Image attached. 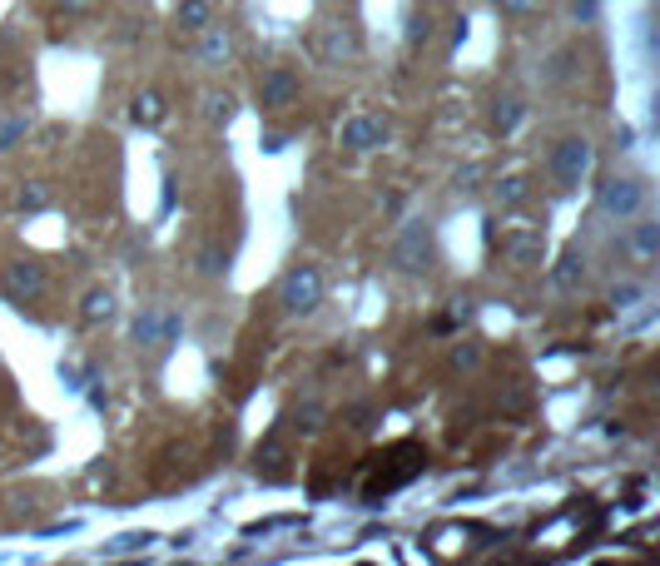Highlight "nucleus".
I'll use <instances>...</instances> for the list:
<instances>
[{
  "label": "nucleus",
  "instance_id": "obj_25",
  "mask_svg": "<svg viewBox=\"0 0 660 566\" xmlns=\"http://www.w3.org/2000/svg\"><path fill=\"white\" fill-rule=\"evenodd\" d=\"M492 5H497L502 15H531V10H536L541 0H492Z\"/></svg>",
  "mask_w": 660,
  "mask_h": 566
},
{
  "label": "nucleus",
  "instance_id": "obj_7",
  "mask_svg": "<svg viewBox=\"0 0 660 566\" xmlns=\"http://www.w3.org/2000/svg\"><path fill=\"white\" fill-rule=\"evenodd\" d=\"M388 135H393V130H388L378 115H353V120L343 125V144H348V149H358V154H363V149H383Z\"/></svg>",
  "mask_w": 660,
  "mask_h": 566
},
{
  "label": "nucleus",
  "instance_id": "obj_9",
  "mask_svg": "<svg viewBox=\"0 0 660 566\" xmlns=\"http://www.w3.org/2000/svg\"><path fill=\"white\" fill-rule=\"evenodd\" d=\"M502 254L512 264H541V229H512V234H502Z\"/></svg>",
  "mask_w": 660,
  "mask_h": 566
},
{
  "label": "nucleus",
  "instance_id": "obj_18",
  "mask_svg": "<svg viewBox=\"0 0 660 566\" xmlns=\"http://www.w3.org/2000/svg\"><path fill=\"white\" fill-rule=\"evenodd\" d=\"M134 120H139V125H159V120H164V100H159L154 90L134 95Z\"/></svg>",
  "mask_w": 660,
  "mask_h": 566
},
{
  "label": "nucleus",
  "instance_id": "obj_5",
  "mask_svg": "<svg viewBox=\"0 0 660 566\" xmlns=\"http://www.w3.org/2000/svg\"><path fill=\"white\" fill-rule=\"evenodd\" d=\"M393 264L402 274H417V269L432 264V239H427L422 224H407V229H402V239H397V249H393Z\"/></svg>",
  "mask_w": 660,
  "mask_h": 566
},
{
  "label": "nucleus",
  "instance_id": "obj_12",
  "mask_svg": "<svg viewBox=\"0 0 660 566\" xmlns=\"http://www.w3.org/2000/svg\"><path fill=\"white\" fill-rule=\"evenodd\" d=\"M80 318H85V323H110V318H115V293H110V288H90L85 303H80Z\"/></svg>",
  "mask_w": 660,
  "mask_h": 566
},
{
  "label": "nucleus",
  "instance_id": "obj_19",
  "mask_svg": "<svg viewBox=\"0 0 660 566\" xmlns=\"http://www.w3.org/2000/svg\"><path fill=\"white\" fill-rule=\"evenodd\" d=\"M15 204H20L25 214H40V209L50 204V184H45V179H30V184L20 189V199H15Z\"/></svg>",
  "mask_w": 660,
  "mask_h": 566
},
{
  "label": "nucleus",
  "instance_id": "obj_22",
  "mask_svg": "<svg viewBox=\"0 0 660 566\" xmlns=\"http://www.w3.org/2000/svg\"><path fill=\"white\" fill-rule=\"evenodd\" d=\"M641 298H646V288H641V283H616V288L606 293V303H611V308H636Z\"/></svg>",
  "mask_w": 660,
  "mask_h": 566
},
{
  "label": "nucleus",
  "instance_id": "obj_21",
  "mask_svg": "<svg viewBox=\"0 0 660 566\" xmlns=\"http://www.w3.org/2000/svg\"><path fill=\"white\" fill-rule=\"evenodd\" d=\"M204 115H209L214 125H229V120H234V95H229V90H224V95L214 90V95L204 100Z\"/></svg>",
  "mask_w": 660,
  "mask_h": 566
},
{
  "label": "nucleus",
  "instance_id": "obj_11",
  "mask_svg": "<svg viewBox=\"0 0 660 566\" xmlns=\"http://www.w3.org/2000/svg\"><path fill=\"white\" fill-rule=\"evenodd\" d=\"M581 279H586V259H581V249H566V254H561V264L551 269V283H556L561 293H576Z\"/></svg>",
  "mask_w": 660,
  "mask_h": 566
},
{
  "label": "nucleus",
  "instance_id": "obj_30",
  "mask_svg": "<svg viewBox=\"0 0 660 566\" xmlns=\"http://www.w3.org/2000/svg\"><path fill=\"white\" fill-rule=\"evenodd\" d=\"M65 10H85V5H95V0H60Z\"/></svg>",
  "mask_w": 660,
  "mask_h": 566
},
{
  "label": "nucleus",
  "instance_id": "obj_3",
  "mask_svg": "<svg viewBox=\"0 0 660 566\" xmlns=\"http://www.w3.org/2000/svg\"><path fill=\"white\" fill-rule=\"evenodd\" d=\"M278 298H283V308H288L293 318H308V313H318V303H323V274H318L313 264H298V269L283 279Z\"/></svg>",
  "mask_w": 660,
  "mask_h": 566
},
{
  "label": "nucleus",
  "instance_id": "obj_14",
  "mask_svg": "<svg viewBox=\"0 0 660 566\" xmlns=\"http://www.w3.org/2000/svg\"><path fill=\"white\" fill-rule=\"evenodd\" d=\"M522 120H527V105H522V100H497V110H492V125H497V135H512Z\"/></svg>",
  "mask_w": 660,
  "mask_h": 566
},
{
  "label": "nucleus",
  "instance_id": "obj_15",
  "mask_svg": "<svg viewBox=\"0 0 660 566\" xmlns=\"http://www.w3.org/2000/svg\"><path fill=\"white\" fill-rule=\"evenodd\" d=\"M174 15H179L184 30H209V0H179Z\"/></svg>",
  "mask_w": 660,
  "mask_h": 566
},
{
  "label": "nucleus",
  "instance_id": "obj_17",
  "mask_svg": "<svg viewBox=\"0 0 660 566\" xmlns=\"http://www.w3.org/2000/svg\"><path fill=\"white\" fill-rule=\"evenodd\" d=\"M631 244H636V254H641V259H656V249H660V224H656V219H641V224H636V234H631Z\"/></svg>",
  "mask_w": 660,
  "mask_h": 566
},
{
  "label": "nucleus",
  "instance_id": "obj_2",
  "mask_svg": "<svg viewBox=\"0 0 660 566\" xmlns=\"http://www.w3.org/2000/svg\"><path fill=\"white\" fill-rule=\"evenodd\" d=\"M641 204H646V184H641V179L606 174V179L596 184V209H601L606 219H636Z\"/></svg>",
  "mask_w": 660,
  "mask_h": 566
},
{
  "label": "nucleus",
  "instance_id": "obj_29",
  "mask_svg": "<svg viewBox=\"0 0 660 566\" xmlns=\"http://www.w3.org/2000/svg\"><path fill=\"white\" fill-rule=\"evenodd\" d=\"M477 363V348H457V368H472Z\"/></svg>",
  "mask_w": 660,
  "mask_h": 566
},
{
  "label": "nucleus",
  "instance_id": "obj_24",
  "mask_svg": "<svg viewBox=\"0 0 660 566\" xmlns=\"http://www.w3.org/2000/svg\"><path fill=\"white\" fill-rule=\"evenodd\" d=\"M224 269H229V254H224V249H204V254H199V274H204V279H219Z\"/></svg>",
  "mask_w": 660,
  "mask_h": 566
},
{
  "label": "nucleus",
  "instance_id": "obj_8",
  "mask_svg": "<svg viewBox=\"0 0 660 566\" xmlns=\"http://www.w3.org/2000/svg\"><path fill=\"white\" fill-rule=\"evenodd\" d=\"M5 288L20 293V298H40V293H45V269L30 264V259H15V264L5 269Z\"/></svg>",
  "mask_w": 660,
  "mask_h": 566
},
{
  "label": "nucleus",
  "instance_id": "obj_27",
  "mask_svg": "<svg viewBox=\"0 0 660 566\" xmlns=\"http://www.w3.org/2000/svg\"><path fill=\"white\" fill-rule=\"evenodd\" d=\"M15 140H25V120H15V125H5V130H0V149H10Z\"/></svg>",
  "mask_w": 660,
  "mask_h": 566
},
{
  "label": "nucleus",
  "instance_id": "obj_10",
  "mask_svg": "<svg viewBox=\"0 0 660 566\" xmlns=\"http://www.w3.org/2000/svg\"><path fill=\"white\" fill-rule=\"evenodd\" d=\"M358 55V35L348 30V25H328V35H323V60L328 65H343V60H353Z\"/></svg>",
  "mask_w": 660,
  "mask_h": 566
},
{
  "label": "nucleus",
  "instance_id": "obj_20",
  "mask_svg": "<svg viewBox=\"0 0 660 566\" xmlns=\"http://www.w3.org/2000/svg\"><path fill=\"white\" fill-rule=\"evenodd\" d=\"M427 40H432V15H427V10H412V15H407V45L417 50V45H427Z\"/></svg>",
  "mask_w": 660,
  "mask_h": 566
},
{
  "label": "nucleus",
  "instance_id": "obj_26",
  "mask_svg": "<svg viewBox=\"0 0 660 566\" xmlns=\"http://www.w3.org/2000/svg\"><path fill=\"white\" fill-rule=\"evenodd\" d=\"M298 427H308V432H318V427H323V408H318V403H308V408H298Z\"/></svg>",
  "mask_w": 660,
  "mask_h": 566
},
{
  "label": "nucleus",
  "instance_id": "obj_4",
  "mask_svg": "<svg viewBox=\"0 0 660 566\" xmlns=\"http://www.w3.org/2000/svg\"><path fill=\"white\" fill-rule=\"evenodd\" d=\"M546 169H551L556 189H576V184L586 179V169H591V144H586V140L551 144V154H546Z\"/></svg>",
  "mask_w": 660,
  "mask_h": 566
},
{
  "label": "nucleus",
  "instance_id": "obj_23",
  "mask_svg": "<svg viewBox=\"0 0 660 566\" xmlns=\"http://www.w3.org/2000/svg\"><path fill=\"white\" fill-rule=\"evenodd\" d=\"M224 55H229V35H219V30H214V35L199 45V60H204V65H219Z\"/></svg>",
  "mask_w": 660,
  "mask_h": 566
},
{
  "label": "nucleus",
  "instance_id": "obj_28",
  "mask_svg": "<svg viewBox=\"0 0 660 566\" xmlns=\"http://www.w3.org/2000/svg\"><path fill=\"white\" fill-rule=\"evenodd\" d=\"M571 15H576L581 25H591V20H596V0H576V5H571Z\"/></svg>",
  "mask_w": 660,
  "mask_h": 566
},
{
  "label": "nucleus",
  "instance_id": "obj_16",
  "mask_svg": "<svg viewBox=\"0 0 660 566\" xmlns=\"http://www.w3.org/2000/svg\"><path fill=\"white\" fill-rule=\"evenodd\" d=\"M149 542H159V537L154 532H125V537L105 542V557H130V552H144Z\"/></svg>",
  "mask_w": 660,
  "mask_h": 566
},
{
  "label": "nucleus",
  "instance_id": "obj_13",
  "mask_svg": "<svg viewBox=\"0 0 660 566\" xmlns=\"http://www.w3.org/2000/svg\"><path fill=\"white\" fill-rule=\"evenodd\" d=\"M531 199V184L522 179V174H507V179H497V204L502 209H522Z\"/></svg>",
  "mask_w": 660,
  "mask_h": 566
},
{
  "label": "nucleus",
  "instance_id": "obj_6",
  "mask_svg": "<svg viewBox=\"0 0 660 566\" xmlns=\"http://www.w3.org/2000/svg\"><path fill=\"white\" fill-rule=\"evenodd\" d=\"M293 100H298V75H293L288 65L264 70V80H259V105H264V110H288Z\"/></svg>",
  "mask_w": 660,
  "mask_h": 566
},
{
  "label": "nucleus",
  "instance_id": "obj_1",
  "mask_svg": "<svg viewBox=\"0 0 660 566\" xmlns=\"http://www.w3.org/2000/svg\"><path fill=\"white\" fill-rule=\"evenodd\" d=\"M427 467V452L417 447V442H393L388 452H378V457H368V487H363V497H368V507H378L388 492H397L402 482H412L417 472Z\"/></svg>",
  "mask_w": 660,
  "mask_h": 566
}]
</instances>
